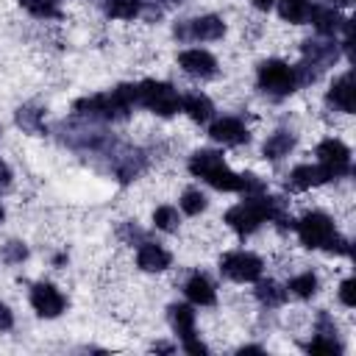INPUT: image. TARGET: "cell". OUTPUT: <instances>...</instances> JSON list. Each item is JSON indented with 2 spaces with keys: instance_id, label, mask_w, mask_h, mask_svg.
Masks as SVG:
<instances>
[{
  "instance_id": "484cf974",
  "label": "cell",
  "mask_w": 356,
  "mask_h": 356,
  "mask_svg": "<svg viewBox=\"0 0 356 356\" xmlns=\"http://www.w3.org/2000/svg\"><path fill=\"white\" fill-rule=\"evenodd\" d=\"M292 295H298V298H312L314 292H317V275H312V273H300V275H295L292 281H289V286H286Z\"/></svg>"
},
{
  "instance_id": "e0dca14e",
  "label": "cell",
  "mask_w": 356,
  "mask_h": 356,
  "mask_svg": "<svg viewBox=\"0 0 356 356\" xmlns=\"http://www.w3.org/2000/svg\"><path fill=\"white\" fill-rule=\"evenodd\" d=\"M225 161H222V153H217V150H197V153H192V159H189V172L192 175H197V178H209L214 170H220Z\"/></svg>"
},
{
  "instance_id": "f546056e",
  "label": "cell",
  "mask_w": 356,
  "mask_h": 356,
  "mask_svg": "<svg viewBox=\"0 0 356 356\" xmlns=\"http://www.w3.org/2000/svg\"><path fill=\"white\" fill-rule=\"evenodd\" d=\"M142 153H128L125 159H122V164L117 167V175H120V181H131L134 175H139L142 172Z\"/></svg>"
},
{
  "instance_id": "ffe728a7",
  "label": "cell",
  "mask_w": 356,
  "mask_h": 356,
  "mask_svg": "<svg viewBox=\"0 0 356 356\" xmlns=\"http://www.w3.org/2000/svg\"><path fill=\"white\" fill-rule=\"evenodd\" d=\"M181 108L195 120V122H206L209 117H211V111H214V106H211V100L206 97V95H200V92H192V95H186L184 100H181Z\"/></svg>"
},
{
  "instance_id": "74e56055",
  "label": "cell",
  "mask_w": 356,
  "mask_h": 356,
  "mask_svg": "<svg viewBox=\"0 0 356 356\" xmlns=\"http://www.w3.org/2000/svg\"><path fill=\"white\" fill-rule=\"evenodd\" d=\"M11 325H14V314L6 303H0V331H8Z\"/></svg>"
},
{
  "instance_id": "44dd1931",
  "label": "cell",
  "mask_w": 356,
  "mask_h": 356,
  "mask_svg": "<svg viewBox=\"0 0 356 356\" xmlns=\"http://www.w3.org/2000/svg\"><path fill=\"white\" fill-rule=\"evenodd\" d=\"M292 147H295V136H292L289 131H275V134L267 136V142H264V156H267L270 161H278V159L289 156Z\"/></svg>"
},
{
  "instance_id": "8fae6325",
  "label": "cell",
  "mask_w": 356,
  "mask_h": 356,
  "mask_svg": "<svg viewBox=\"0 0 356 356\" xmlns=\"http://www.w3.org/2000/svg\"><path fill=\"white\" fill-rule=\"evenodd\" d=\"M325 181H331V172H328L323 164H300V167H295V170L289 172L286 186L295 189V192H303V189L320 186V184H325Z\"/></svg>"
},
{
  "instance_id": "8d00e7d4",
  "label": "cell",
  "mask_w": 356,
  "mask_h": 356,
  "mask_svg": "<svg viewBox=\"0 0 356 356\" xmlns=\"http://www.w3.org/2000/svg\"><path fill=\"white\" fill-rule=\"evenodd\" d=\"M139 14H145L147 19H159V17H161L159 6H153L150 0H139Z\"/></svg>"
},
{
  "instance_id": "3957f363",
  "label": "cell",
  "mask_w": 356,
  "mask_h": 356,
  "mask_svg": "<svg viewBox=\"0 0 356 356\" xmlns=\"http://www.w3.org/2000/svg\"><path fill=\"white\" fill-rule=\"evenodd\" d=\"M139 103L147 106L150 111L161 114V117H170L178 111L181 100H178V92L164 83V81H142L139 83Z\"/></svg>"
},
{
  "instance_id": "30bf717a",
  "label": "cell",
  "mask_w": 356,
  "mask_h": 356,
  "mask_svg": "<svg viewBox=\"0 0 356 356\" xmlns=\"http://www.w3.org/2000/svg\"><path fill=\"white\" fill-rule=\"evenodd\" d=\"M178 64L184 67V72L195 75V78H211L217 72V58L209 53V50H200V47H192V50H184L178 56Z\"/></svg>"
},
{
  "instance_id": "b9f144b4",
  "label": "cell",
  "mask_w": 356,
  "mask_h": 356,
  "mask_svg": "<svg viewBox=\"0 0 356 356\" xmlns=\"http://www.w3.org/2000/svg\"><path fill=\"white\" fill-rule=\"evenodd\" d=\"M239 353H261V348H259V345H245Z\"/></svg>"
},
{
  "instance_id": "52a82bcc",
  "label": "cell",
  "mask_w": 356,
  "mask_h": 356,
  "mask_svg": "<svg viewBox=\"0 0 356 356\" xmlns=\"http://www.w3.org/2000/svg\"><path fill=\"white\" fill-rule=\"evenodd\" d=\"M317 159H320V164L331 172V178L350 172V150H348L339 139H323V142L317 145Z\"/></svg>"
},
{
  "instance_id": "9c48e42d",
  "label": "cell",
  "mask_w": 356,
  "mask_h": 356,
  "mask_svg": "<svg viewBox=\"0 0 356 356\" xmlns=\"http://www.w3.org/2000/svg\"><path fill=\"white\" fill-rule=\"evenodd\" d=\"M181 39H200V42H214L225 33V22L214 14H206V17H197V19H189L184 28L175 31Z\"/></svg>"
},
{
  "instance_id": "6da1fadb",
  "label": "cell",
  "mask_w": 356,
  "mask_h": 356,
  "mask_svg": "<svg viewBox=\"0 0 356 356\" xmlns=\"http://www.w3.org/2000/svg\"><path fill=\"white\" fill-rule=\"evenodd\" d=\"M267 220V203H264V195H253L248 197L245 203L234 206L225 211V225L234 228L236 234H253L261 222Z\"/></svg>"
},
{
  "instance_id": "ba28073f",
  "label": "cell",
  "mask_w": 356,
  "mask_h": 356,
  "mask_svg": "<svg viewBox=\"0 0 356 356\" xmlns=\"http://www.w3.org/2000/svg\"><path fill=\"white\" fill-rule=\"evenodd\" d=\"M31 306H33L42 317H58V314L64 312L67 300H64V295H61L53 284L39 281V284H33V289H31Z\"/></svg>"
},
{
  "instance_id": "4dcf8cb0",
  "label": "cell",
  "mask_w": 356,
  "mask_h": 356,
  "mask_svg": "<svg viewBox=\"0 0 356 356\" xmlns=\"http://www.w3.org/2000/svg\"><path fill=\"white\" fill-rule=\"evenodd\" d=\"M181 209H184L186 214H200V211L206 209V195L197 192V189H186V192L181 195Z\"/></svg>"
},
{
  "instance_id": "f35d334b",
  "label": "cell",
  "mask_w": 356,
  "mask_h": 356,
  "mask_svg": "<svg viewBox=\"0 0 356 356\" xmlns=\"http://www.w3.org/2000/svg\"><path fill=\"white\" fill-rule=\"evenodd\" d=\"M120 236H122V239H142V231H139L134 222H125V225L120 228Z\"/></svg>"
},
{
  "instance_id": "60d3db41",
  "label": "cell",
  "mask_w": 356,
  "mask_h": 356,
  "mask_svg": "<svg viewBox=\"0 0 356 356\" xmlns=\"http://www.w3.org/2000/svg\"><path fill=\"white\" fill-rule=\"evenodd\" d=\"M250 3H253L256 8H264V11H267V8H270V6L275 3V0H250Z\"/></svg>"
},
{
  "instance_id": "ee69618b",
  "label": "cell",
  "mask_w": 356,
  "mask_h": 356,
  "mask_svg": "<svg viewBox=\"0 0 356 356\" xmlns=\"http://www.w3.org/2000/svg\"><path fill=\"white\" fill-rule=\"evenodd\" d=\"M3 217H6V211H3V206H0V222H3Z\"/></svg>"
},
{
  "instance_id": "d4e9b609",
  "label": "cell",
  "mask_w": 356,
  "mask_h": 356,
  "mask_svg": "<svg viewBox=\"0 0 356 356\" xmlns=\"http://www.w3.org/2000/svg\"><path fill=\"white\" fill-rule=\"evenodd\" d=\"M106 14L114 19H134L139 14V0H106Z\"/></svg>"
},
{
  "instance_id": "7a4b0ae2",
  "label": "cell",
  "mask_w": 356,
  "mask_h": 356,
  "mask_svg": "<svg viewBox=\"0 0 356 356\" xmlns=\"http://www.w3.org/2000/svg\"><path fill=\"white\" fill-rule=\"evenodd\" d=\"M295 228H298V236H300V242H303L306 248H328L331 239L337 236L334 220H331L328 214H323V211H309V214H303V217L295 222Z\"/></svg>"
},
{
  "instance_id": "2e32d148",
  "label": "cell",
  "mask_w": 356,
  "mask_h": 356,
  "mask_svg": "<svg viewBox=\"0 0 356 356\" xmlns=\"http://www.w3.org/2000/svg\"><path fill=\"white\" fill-rule=\"evenodd\" d=\"M184 292H186V298H189L192 303H197V306H211V303L217 300V292H214L211 281H209L206 275H200V273H195V275L186 281Z\"/></svg>"
},
{
  "instance_id": "7402d4cb",
  "label": "cell",
  "mask_w": 356,
  "mask_h": 356,
  "mask_svg": "<svg viewBox=\"0 0 356 356\" xmlns=\"http://www.w3.org/2000/svg\"><path fill=\"white\" fill-rule=\"evenodd\" d=\"M206 181H209L214 189H220V192H239V175H236V172H231L225 164H222L220 170H214Z\"/></svg>"
},
{
  "instance_id": "5b68a950",
  "label": "cell",
  "mask_w": 356,
  "mask_h": 356,
  "mask_svg": "<svg viewBox=\"0 0 356 356\" xmlns=\"http://www.w3.org/2000/svg\"><path fill=\"white\" fill-rule=\"evenodd\" d=\"M259 86L270 95H289L295 92V70L286 61L267 58L259 64Z\"/></svg>"
},
{
  "instance_id": "7bdbcfd3",
  "label": "cell",
  "mask_w": 356,
  "mask_h": 356,
  "mask_svg": "<svg viewBox=\"0 0 356 356\" xmlns=\"http://www.w3.org/2000/svg\"><path fill=\"white\" fill-rule=\"evenodd\" d=\"M353 0H334V6H350Z\"/></svg>"
},
{
  "instance_id": "d6a6232c",
  "label": "cell",
  "mask_w": 356,
  "mask_h": 356,
  "mask_svg": "<svg viewBox=\"0 0 356 356\" xmlns=\"http://www.w3.org/2000/svg\"><path fill=\"white\" fill-rule=\"evenodd\" d=\"M239 192H245V195H261L264 192V181L261 178H256L253 172H245V175H239Z\"/></svg>"
},
{
  "instance_id": "277c9868",
  "label": "cell",
  "mask_w": 356,
  "mask_h": 356,
  "mask_svg": "<svg viewBox=\"0 0 356 356\" xmlns=\"http://www.w3.org/2000/svg\"><path fill=\"white\" fill-rule=\"evenodd\" d=\"M75 111L83 114V117H95V120H125L131 108L111 89L106 95H92V97L75 100Z\"/></svg>"
},
{
  "instance_id": "e575fe53",
  "label": "cell",
  "mask_w": 356,
  "mask_h": 356,
  "mask_svg": "<svg viewBox=\"0 0 356 356\" xmlns=\"http://www.w3.org/2000/svg\"><path fill=\"white\" fill-rule=\"evenodd\" d=\"M339 300L350 309V306H356V281L353 278H345L342 281V286H339Z\"/></svg>"
},
{
  "instance_id": "d590c367",
  "label": "cell",
  "mask_w": 356,
  "mask_h": 356,
  "mask_svg": "<svg viewBox=\"0 0 356 356\" xmlns=\"http://www.w3.org/2000/svg\"><path fill=\"white\" fill-rule=\"evenodd\" d=\"M184 350H186V353H206V345L192 334V337L184 339Z\"/></svg>"
},
{
  "instance_id": "cb8c5ba5",
  "label": "cell",
  "mask_w": 356,
  "mask_h": 356,
  "mask_svg": "<svg viewBox=\"0 0 356 356\" xmlns=\"http://www.w3.org/2000/svg\"><path fill=\"white\" fill-rule=\"evenodd\" d=\"M309 8H312L309 0H281L278 3V11L286 22H303L309 17Z\"/></svg>"
},
{
  "instance_id": "8992f818",
  "label": "cell",
  "mask_w": 356,
  "mask_h": 356,
  "mask_svg": "<svg viewBox=\"0 0 356 356\" xmlns=\"http://www.w3.org/2000/svg\"><path fill=\"white\" fill-rule=\"evenodd\" d=\"M220 270L231 278V281H259L261 275V259L256 253H248V250H234V253H225L220 259Z\"/></svg>"
},
{
  "instance_id": "9a60e30c",
  "label": "cell",
  "mask_w": 356,
  "mask_h": 356,
  "mask_svg": "<svg viewBox=\"0 0 356 356\" xmlns=\"http://www.w3.org/2000/svg\"><path fill=\"white\" fill-rule=\"evenodd\" d=\"M309 19L314 22V28L320 33H334V31H339L345 25V19L337 11V6H312L309 8Z\"/></svg>"
},
{
  "instance_id": "603a6c76",
  "label": "cell",
  "mask_w": 356,
  "mask_h": 356,
  "mask_svg": "<svg viewBox=\"0 0 356 356\" xmlns=\"http://www.w3.org/2000/svg\"><path fill=\"white\" fill-rule=\"evenodd\" d=\"M19 6H22L28 14L39 17V19H56V17L61 14L56 0H19Z\"/></svg>"
},
{
  "instance_id": "d6986e66",
  "label": "cell",
  "mask_w": 356,
  "mask_h": 356,
  "mask_svg": "<svg viewBox=\"0 0 356 356\" xmlns=\"http://www.w3.org/2000/svg\"><path fill=\"white\" fill-rule=\"evenodd\" d=\"M170 323H172V328L178 331L181 339L195 334V312L186 303H172L170 306Z\"/></svg>"
},
{
  "instance_id": "ab89813d",
  "label": "cell",
  "mask_w": 356,
  "mask_h": 356,
  "mask_svg": "<svg viewBox=\"0 0 356 356\" xmlns=\"http://www.w3.org/2000/svg\"><path fill=\"white\" fill-rule=\"evenodd\" d=\"M11 184V170H8V164L0 159V186H8Z\"/></svg>"
},
{
  "instance_id": "f6af8a7d",
  "label": "cell",
  "mask_w": 356,
  "mask_h": 356,
  "mask_svg": "<svg viewBox=\"0 0 356 356\" xmlns=\"http://www.w3.org/2000/svg\"><path fill=\"white\" fill-rule=\"evenodd\" d=\"M167 3H181V0H167Z\"/></svg>"
},
{
  "instance_id": "4fadbf2b",
  "label": "cell",
  "mask_w": 356,
  "mask_h": 356,
  "mask_svg": "<svg viewBox=\"0 0 356 356\" xmlns=\"http://www.w3.org/2000/svg\"><path fill=\"white\" fill-rule=\"evenodd\" d=\"M170 261H172V256L161 245H153V242H142V248L136 253V264L145 273H161L170 267Z\"/></svg>"
},
{
  "instance_id": "836d02e7",
  "label": "cell",
  "mask_w": 356,
  "mask_h": 356,
  "mask_svg": "<svg viewBox=\"0 0 356 356\" xmlns=\"http://www.w3.org/2000/svg\"><path fill=\"white\" fill-rule=\"evenodd\" d=\"M28 256V248L22 245V242H8L6 248H3V259L8 261V264H17V261H22Z\"/></svg>"
},
{
  "instance_id": "f1b7e54d",
  "label": "cell",
  "mask_w": 356,
  "mask_h": 356,
  "mask_svg": "<svg viewBox=\"0 0 356 356\" xmlns=\"http://www.w3.org/2000/svg\"><path fill=\"white\" fill-rule=\"evenodd\" d=\"M153 222H156V228H161V231H167V234H172V231H178V211L172 209V206H159L156 211H153Z\"/></svg>"
},
{
  "instance_id": "1f68e13d",
  "label": "cell",
  "mask_w": 356,
  "mask_h": 356,
  "mask_svg": "<svg viewBox=\"0 0 356 356\" xmlns=\"http://www.w3.org/2000/svg\"><path fill=\"white\" fill-rule=\"evenodd\" d=\"M306 350H312V353H339L342 345L334 339V334H317V339H312L306 345Z\"/></svg>"
},
{
  "instance_id": "ac0fdd59",
  "label": "cell",
  "mask_w": 356,
  "mask_h": 356,
  "mask_svg": "<svg viewBox=\"0 0 356 356\" xmlns=\"http://www.w3.org/2000/svg\"><path fill=\"white\" fill-rule=\"evenodd\" d=\"M328 100L334 106H339L342 111H353V81L350 75H339L334 83H331V92H328Z\"/></svg>"
},
{
  "instance_id": "7c38bea8",
  "label": "cell",
  "mask_w": 356,
  "mask_h": 356,
  "mask_svg": "<svg viewBox=\"0 0 356 356\" xmlns=\"http://www.w3.org/2000/svg\"><path fill=\"white\" fill-rule=\"evenodd\" d=\"M209 136H211L214 142L228 145V147H236V145H242V142L250 139L248 128H245L239 120H234V117H222V120H217V122L209 128Z\"/></svg>"
},
{
  "instance_id": "5bb4252c",
  "label": "cell",
  "mask_w": 356,
  "mask_h": 356,
  "mask_svg": "<svg viewBox=\"0 0 356 356\" xmlns=\"http://www.w3.org/2000/svg\"><path fill=\"white\" fill-rule=\"evenodd\" d=\"M303 56H306L309 64H314L317 70H323V67H328V64L337 61L339 50H337L334 42H320V39L312 42V39H309V42H303Z\"/></svg>"
},
{
  "instance_id": "83f0119b",
  "label": "cell",
  "mask_w": 356,
  "mask_h": 356,
  "mask_svg": "<svg viewBox=\"0 0 356 356\" xmlns=\"http://www.w3.org/2000/svg\"><path fill=\"white\" fill-rule=\"evenodd\" d=\"M17 125L25 128V131H31V134H39L42 131V111L33 108V106H22L17 111Z\"/></svg>"
},
{
  "instance_id": "4316f807",
  "label": "cell",
  "mask_w": 356,
  "mask_h": 356,
  "mask_svg": "<svg viewBox=\"0 0 356 356\" xmlns=\"http://www.w3.org/2000/svg\"><path fill=\"white\" fill-rule=\"evenodd\" d=\"M256 298H259V303H264V306H278V303L284 300V289H281L275 281H259Z\"/></svg>"
}]
</instances>
